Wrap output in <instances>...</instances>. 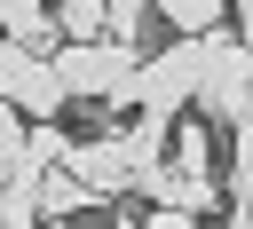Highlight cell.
<instances>
[{"instance_id":"ba28073f","label":"cell","mask_w":253,"mask_h":229,"mask_svg":"<svg viewBox=\"0 0 253 229\" xmlns=\"http://www.w3.org/2000/svg\"><path fill=\"white\" fill-rule=\"evenodd\" d=\"M32 197H40V221H87V213L103 205V197H95V190H87V182H79L71 166L40 174V190H32Z\"/></svg>"},{"instance_id":"7c38bea8","label":"cell","mask_w":253,"mask_h":229,"mask_svg":"<svg viewBox=\"0 0 253 229\" xmlns=\"http://www.w3.org/2000/svg\"><path fill=\"white\" fill-rule=\"evenodd\" d=\"M47 8H55L63 39H103L111 32V0H47Z\"/></svg>"},{"instance_id":"3957f363","label":"cell","mask_w":253,"mask_h":229,"mask_svg":"<svg viewBox=\"0 0 253 229\" xmlns=\"http://www.w3.org/2000/svg\"><path fill=\"white\" fill-rule=\"evenodd\" d=\"M198 111L206 118H245L253 111V47L237 32H206V79H198Z\"/></svg>"},{"instance_id":"277c9868","label":"cell","mask_w":253,"mask_h":229,"mask_svg":"<svg viewBox=\"0 0 253 229\" xmlns=\"http://www.w3.org/2000/svg\"><path fill=\"white\" fill-rule=\"evenodd\" d=\"M0 95H8L24 118H55V111L71 103L55 55H40V47H24V39H0Z\"/></svg>"},{"instance_id":"7a4b0ae2","label":"cell","mask_w":253,"mask_h":229,"mask_svg":"<svg viewBox=\"0 0 253 229\" xmlns=\"http://www.w3.org/2000/svg\"><path fill=\"white\" fill-rule=\"evenodd\" d=\"M198 79H206V32H198V39H174V47H158V55H142V71H134V95H126V111L174 118L182 103H198Z\"/></svg>"},{"instance_id":"4fadbf2b","label":"cell","mask_w":253,"mask_h":229,"mask_svg":"<svg viewBox=\"0 0 253 229\" xmlns=\"http://www.w3.org/2000/svg\"><path fill=\"white\" fill-rule=\"evenodd\" d=\"M229 197H253V118L229 126Z\"/></svg>"},{"instance_id":"5b68a950","label":"cell","mask_w":253,"mask_h":229,"mask_svg":"<svg viewBox=\"0 0 253 229\" xmlns=\"http://www.w3.org/2000/svg\"><path fill=\"white\" fill-rule=\"evenodd\" d=\"M71 174H79L95 197H126V190H134V150H126V134H87V142H71Z\"/></svg>"},{"instance_id":"ac0fdd59","label":"cell","mask_w":253,"mask_h":229,"mask_svg":"<svg viewBox=\"0 0 253 229\" xmlns=\"http://www.w3.org/2000/svg\"><path fill=\"white\" fill-rule=\"evenodd\" d=\"M229 229H253V213H237V205H229Z\"/></svg>"},{"instance_id":"9c48e42d","label":"cell","mask_w":253,"mask_h":229,"mask_svg":"<svg viewBox=\"0 0 253 229\" xmlns=\"http://www.w3.org/2000/svg\"><path fill=\"white\" fill-rule=\"evenodd\" d=\"M0 32H8V39H24V47H40V55H47V47H55V32H63V24H55V8H47V0H0Z\"/></svg>"},{"instance_id":"6da1fadb","label":"cell","mask_w":253,"mask_h":229,"mask_svg":"<svg viewBox=\"0 0 253 229\" xmlns=\"http://www.w3.org/2000/svg\"><path fill=\"white\" fill-rule=\"evenodd\" d=\"M55 71H63V87H71V103H111V111H126V95H134V71H142V47L134 39H63L55 47Z\"/></svg>"},{"instance_id":"2e32d148","label":"cell","mask_w":253,"mask_h":229,"mask_svg":"<svg viewBox=\"0 0 253 229\" xmlns=\"http://www.w3.org/2000/svg\"><path fill=\"white\" fill-rule=\"evenodd\" d=\"M142 16L150 0H111V39H142Z\"/></svg>"},{"instance_id":"5bb4252c","label":"cell","mask_w":253,"mask_h":229,"mask_svg":"<svg viewBox=\"0 0 253 229\" xmlns=\"http://www.w3.org/2000/svg\"><path fill=\"white\" fill-rule=\"evenodd\" d=\"M24 126H32V118H24V111H16L8 95H0V182L16 174V150H24Z\"/></svg>"},{"instance_id":"52a82bcc","label":"cell","mask_w":253,"mask_h":229,"mask_svg":"<svg viewBox=\"0 0 253 229\" xmlns=\"http://www.w3.org/2000/svg\"><path fill=\"white\" fill-rule=\"evenodd\" d=\"M55 166H71V134L55 118H32L24 126V150H16V174L0 190H40V174H55Z\"/></svg>"},{"instance_id":"d6986e66","label":"cell","mask_w":253,"mask_h":229,"mask_svg":"<svg viewBox=\"0 0 253 229\" xmlns=\"http://www.w3.org/2000/svg\"><path fill=\"white\" fill-rule=\"evenodd\" d=\"M245 118H253V111H245Z\"/></svg>"},{"instance_id":"8fae6325","label":"cell","mask_w":253,"mask_h":229,"mask_svg":"<svg viewBox=\"0 0 253 229\" xmlns=\"http://www.w3.org/2000/svg\"><path fill=\"white\" fill-rule=\"evenodd\" d=\"M182 174H198V182H213V134H206V118H190V126H174V150H166Z\"/></svg>"},{"instance_id":"9a60e30c","label":"cell","mask_w":253,"mask_h":229,"mask_svg":"<svg viewBox=\"0 0 253 229\" xmlns=\"http://www.w3.org/2000/svg\"><path fill=\"white\" fill-rule=\"evenodd\" d=\"M0 229H47L40 221V197L32 190H0Z\"/></svg>"},{"instance_id":"8992f818","label":"cell","mask_w":253,"mask_h":229,"mask_svg":"<svg viewBox=\"0 0 253 229\" xmlns=\"http://www.w3.org/2000/svg\"><path fill=\"white\" fill-rule=\"evenodd\" d=\"M134 190H142L150 205H174V213H206V205H221V182H198V174H182L174 158L134 166Z\"/></svg>"},{"instance_id":"30bf717a","label":"cell","mask_w":253,"mask_h":229,"mask_svg":"<svg viewBox=\"0 0 253 229\" xmlns=\"http://www.w3.org/2000/svg\"><path fill=\"white\" fill-rule=\"evenodd\" d=\"M182 39H198V32H221V16H229V0H150Z\"/></svg>"},{"instance_id":"e0dca14e","label":"cell","mask_w":253,"mask_h":229,"mask_svg":"<svg viewBox=\"0 0 253 229\" xmlns=\"http://www.w3.org/2000/svg\"><path fill=\"white\" fill-rule=\"evenodd\" d=\"M47 229H103V221H95V213H87V221H47Z\"/></svg>"}]
</instances>
